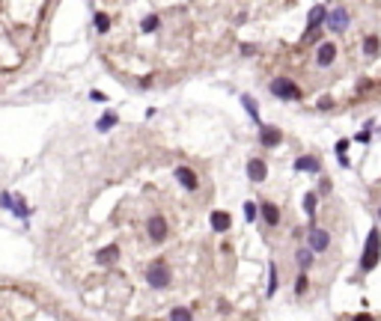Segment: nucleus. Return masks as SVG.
<instances>
[{"label": "nucleus", "instance_id": "f257e3e1", "mask_svg": "<svg viewBox=\"0 0 381 321\" xmlns=\"http://www.w3.org/2000/svg\"><path fill=\"white\" fill-rule=\"evenodd\" d=\"M268 89H271V95L280 98V102H298V98H301V89H298V84H295L292 78H274Z\"/></svg>", "mask_w": 381, "mask_h": 321}, {"label": "nucleus", "instance_id": "f03ea898", "mask_svg": "<svg viewBox=\"0 0 381 321\" xmlns=\"http://www.w3.org/2000/svg\"><path fill=\"white\" fill-rule=\"evenodd\" d=\"M378 256H381V232H378V229H372V232H369V238H366L361 268H364V270H372L375 265H378Z\"/></svg>", "mask_w": 381, "mask_h": 321}, {"label": "nucleus", "instance_id": "7ed1b4c3", "mask_svg": "<svg viewBox=\"0 0 381 321\" xmlns=\"http://www.w3.org/2000/svg\"><path fill=\"white\" fill-rule=\"evenodd\" d=\"M170 280H173V270H170V265H167L164 259H158L155 265L149 268V286L167 288V286H170Z\"/></svg>", "mask_w": 381, "mask_h": 321}, {"label": "nucleus", "instance_id": "20e7f679", "mask_svg": "<svg viewBox=\"0 0 381 321\" xmlns=\"http://www.w3.org/2000/svg\"><path fill=\"white\" fill-rule=\"evenodd\" d=\"M330 247V232L328 229H319V226H313L310 229V253H325Z\"/></svg>", "mask_w": 381, "mask_h": 321}, {"label": "nucleus", "instance_id": "39448f33", "mask_svg": "<svg viewBox=\"0 0 381 321\" xmlns=\"http://www.w3.org/2000/svg\"><path fill=\"white\" fill-rule=\"evenodd\" d=\"M259 143L265 146V149L280 146V143H283V134H280L277 128H271V125H262V128H259Z\"/></svg>", "mask_w": 381, "mask_h": 321}, {"label": "nucleus", "instance_id": "423d86ee", "mask_svg": "<svg viewBox=\"0 0 381 321\" xmlns=\"http://www.w3.org/2000/svg\"><path fill=\"white\" fill-rule=\"evenodd\" d=\"M247 176H250V182H265V176H268L265 161L262 158H250L247 161Z\"/></svg>", "mask_w": 381, "mask_h": 321}, {"label": "nucleus", "instance_id": "0eeeda50", "mask_svg": "<svg viewBox=\"0 0 381 321\" xmlns=\"http://www.w3.org/2000/svg\"><path fill=\"white\" fill-rule=\"evenodd\" d=\"M149 238L152 241H164L167 238V220L155 214V217H149Z\"/></svg>", "mask_w": 381, "mask_h": 321}, {"label": "nucleus", "instance_id": "6e6552de", "mask_svg": "<svg viewBox=\"0 0 381 321\" xmlns=\"http://www.w3.org/2000/svg\"><path fill=\"white\" fill-rule=\"evenodd\" d=\"M176 179L182 182V187H188V190H197V185H200L197 172H194L190 167H176Z\"/></svg>", "mask_w": 381, "mask_h": 321}, {"label": "nucleus", "instance_id": "1a4fd4ad", "mask_svg": "<svg viewBox=\"0 0 381 321\" xmlns=\"http://www.w3.org/2000/svg\"><path fill=\"white\" fill-rule=\"evenodd\" d=\"M208 223H211V229H215V232H226V229H232V217H229L226 211H211Z\"/></svg>", "mask_w": 381, "mask_h": 321}, {"label": "nucleus", "instance_id": "9d476101", "mask_svg": "<svg viewBox=\"0 0 381 321\" xmlns=\"http://www.w3.org/2000/svg\"><path fill=\"white\" fill-rule=\"evenodd\" d=\"M346 24H348V12H346V9H337V12H330V15H328V27L334 30V33H343Z\"/></svg>", "mask_w": 381, "mask_h": 321}, {"label": "nucleus", "instance_id": "9b49d317", "mask_svg": "<svg viewBox=\"0 0 381 321\" xmlns=\"http://www.w3.org/2000/svg\"><path fill=\"white\" fill-rule=\"evenodd\" d=\"M295 169H298V172H319L322 164H319V158L304 155V158H295Z\"/></svg>", "mask_w": 381, "mask_h": 321}, {"label": "nucleus", "instance_id": "f8f14e48", "mask_svg": "<svg viewBox=\"0 0 381 321\" xmlns=\"http://www.w3.org/2000/svg\"><path fill=\"white\" fill-rule=\"evenodd\" d=\"M334 57H337V45H334V42H325V45L319 48V54H316V60H319L322 66H330Z\"/></svg>", "mask_w": 381, "mask_h": 321}, {"label": "nucleus", "instance_id": "ddd939ff", "mask_svg": "<svg viewBox=\"0 0 381 321\" xmlns=\"http://www.w3.org/2000/svg\"><path fill=\"white\" fill-rule=\"evenodd\" d=\"M262 217H265L268 226H277L280 223V208L274 203H262Z\"/></svg>", "mask_w": 381, "mask_h": 321}, {"label": "nucleus", "instance_id": "4468645a", "mask_svg": "<svg viewBox=\"0 0 381 321\" xmlns=\"http://www.w3.org/2000/svg\"><path fill=\"white\" fill-rule=\"evenodd\" d=\"M325 18H328V9H325V6H313L310 24H307V33H313V30L319 27V21H325Z\"/></svg>", "mask_w": 381, "mask_h": 321}, {"label": "nucleus", "instance_id": "2eb2a0df", "mask_svg": "<svg viewBox=\"0 0 381 321\" xmlns=\"http://www.w3.org/2000/svg\"><path fill=\"white\" fill-rule=\"evenodd\" d=\"M96 259H99L102 265H113V262L120 259V247H116V244H110V247H107V250H102Z\"/></svg>", "mask_w": 381, "mask_h": 321}, {"label": "nucleus", "instance_id": "dca6fc26", "mask_svg": "<svg viewBox=\"0 0 381 321\" xmlns=\"http://www.w3.org/2000/svg\"><path fill=\"white\" fill-rule=\"evenodd\" d=\"M242 104H244V110L250 113V119H256V122H259V107H256V98H250V95H242Z\"/></svg>", "mask_w": 381, "mask_h": 321}, {"label": "nucleus", "instance_id": "f3484780", "mask_svg": "<svg viewBox=\"0 0 381 321\" xmlns=\"http://www.w3.org/2000/svg\"><path fill=\"white\" fill-rule=\"evenodd\" d=\"M116 122H120V116H116V113H104V116L96 122V128H99V131H107V128H113Z\"/></svg>", "mask_w": 381, "mask_h": 321}, {"label": "nucleus", "instance_id": "a211bd4d", "mask_svg": "<svg viewBox=\"0 0 381 321\" xmlns=\"http://www.w3.org/2000/svg\"><path fill=\"white\" fill-rule=\"evenodd\" d=\"M277 288H280V277H277V268L271 265V268H268V298H274Z\"/></svg>", "mask_w": 381, "mask_h": 321}, {"label": "nucleus", "instance_id": "6ab92c4d", "mask_svg": "<svg viewBox=\"0 0 381 321\" xmlns=\"http://www.w3.org/2000/svg\"><path fill=\"white\" fill-rule=\"evenodd\" d=\"M158 24H161L158 15H146L143 21H140V30H143V33H152V30H158Z\"/></svg>", "mask_w": 381, "mask_h": 321}, {"label": "nucleus", "instance_id": "aec40b11", "mask_svg": "<svg viewBox=\"0 0 381 321\" xmlns=\"http://www.w3.org/2000/svg\"><path fill=\"white\" fill-rule=\"evenodd\" d=\"M170 321H194V315H190L188 306H176L173 312H170Z\"/></svg>", "mask_w": 381, "mask_h": 321}, {"label": "nucleus", "instance_id": "412c9836", "mask_svg": "<svg viewBox=\"0 0 381 321\" xmlns=\"http://www.w3.org/2000/svg\"><path fill=\"white\" fill-rule=\"evenodd\" d=\"M304 211H307V217H316V193H307L304 196Z\"/></svg>", "mask_w": 381, "mask_h": 321}, {"label": "nucleus", "instance_id": "4be33fe9", "mask_svg": "<svg viewBox=\"0 0 381 321\" xmlns=\"http://www.w3.org/2000/svg\"><path fill=\"white\" fill-rule=\"evenodd\" d=\"M295 259H298V265H301L304 270L313 265V253H310V250H298V256H295Z\"/></svg>", "mask_w": 381, "mask_h": 321}, {"label": "nucleus", "instance_id": "5701e85b", "mask_svg": "<svg viewBox=\"0 0 381 321\" xmlns=\"http://www.w3.org/2000/svg\"><path fill=\"white\" fill-rule=\"evenodd\" d=\"M346 152H348V140H337V155H340V164H343V167H348Z\"/></svg>", "mask_w": 381, "mask_h": 321}, {"label": "nucleus", "instance_id": "b1692460", "mask_svg": "<svg viewBox=\"0 0 381 321\" xmlns=\"http://www.w3.org/2000/svg\"><path fill=\"white\" fill-rule=\"evenodd\" d=\"M107 27H110V18L104 15V12H96V30H99V33H107Z\"/></svg>", "mask_w": 381, "mask_h": 321}, {"label": "nucleus", "instance_id": "393cba45", "mask_svg": "<svg viewBox=\"0 0 381 321\" xmlns=\"http://www.w3.org/2000/svg\"><path fill=\"white\" fill-rule=\"evenodd\" d=\"M364 51L369 54V57H375V54H378V39H375V36H369V39L364 42Z\"/></svg>", "mask_w": 381, "mask_h": 321}, {"label": "nucleus", "instance_id": "a878e982", "mask_svg": "<svg viewBox=\"0 0 381 321\" xmlns=\"http://www.w3.org/2000/svg\"><path fill=\"white\" fill-rule=\"evenodd\" d=\"M256 211H259V205L253 203V200L244 203V217H247V220H256Z\"/></svg>", "mask_w": 381, "mask_h": 321}, {"label": "nucleus", "instance_id": "bb28decb", "mask_svg": "<svg viewBox=\"0 0 381 321\" xmlns=\"http://www.w3.org/2000/svg\"><path fill=\"white\" fill-rule=\"evenodd\" d=\"M295 291H298V294H304V291H307V277H304V274L295 280Z\"/></svg>", "mask_w": 381, "mask_h": 321}, {"label": "nucleus", "instance_id": "cd10ccee", "mask_svg": "<svg viewBox=\"0 0 381 321\" xmlns=\"http://www.w3.org/2000/svg\"><path fill=\"white\" fill-rule=\"evenodd\" d=\"M0 208H12V196L9 193H0Z\"/></svg>", "mask_w": 381, "mask_h": 321}, {"label": "nucleus", "instance_id": "c85d7f7f", "mask_svg": "<svg viewBox=\"0 0 381 321\" xmlns=\"http://www.w3.org/2000/svg\"><path fill=\"white\" fill-rule=\"evenodd\" d=\"M354 321H375V318H372V315H366V312H364V315H358Z\"/></svg>", "mask_w": 381, "mask_h": 321}, {"label": "nucleus", "instance_id": "c756f323", "mask_svg": "<svg viewBox=\"0 0 381 321\" xmlns=\"http://www.w3.org/2000/svg\"><path fill=\"white\" fill-rule=\"evenodd\" d=\"M378 217H381V211H378Z\"/></svg>", "mask_w": 381, "mask_h": 321}]
</instances>
